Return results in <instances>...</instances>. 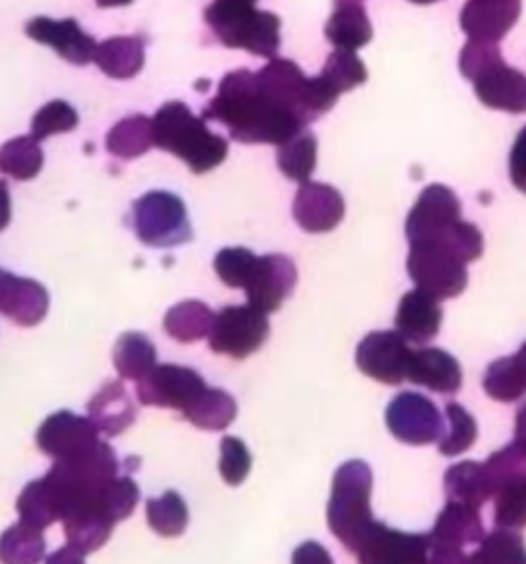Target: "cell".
Listing matches in <instances>:
<instances>
[{
	"label": "cell",
	"instance_id": "1",
	"mask_svg": "<svg viewBox=\"0 0 526 564\" xmlns=\"http://www.w3.org/2000/svg\"><path fill=\"white\" fill-rule=\"evenodd\" d=\"M202 119L222 123L240 143L280 145L306 130V123L275 99L249 68L227 73L213 99L207 101Z\"/></svg>",
	"mask_w": 526,
	"mask_h": 564
},
{
	"label": "cell",
	"instance_id": "2",
	"mask_svg": "<svg viewBox=\"0 0 526 564\" xmlns=\"http://www.w3.org/2000/svg\"><path fill=\"white\" fill-rule=\"evenodd\" d=\"M152 141L156 148L185 161L194 174L218 167L229 152L224 137L211 132L205 119L196 117L183 101H167L154 112Z\"/></svg>",
	"mask_w": 526,
	"mask_h": 564
},
{
	"label": "cell",
	"instance_id": "3",
	"mask_svg": "<svg viewBox=\"0 0 526 564\" xmlns=\"http://www.w3.org/2000/svg\"><path fill=\"white\" fill-rule=\"evenodd\" d=\"M205 22L216 40L229 48H242L260 57H277L280 18L244 0H213L205 9Z\"/></svg>",
	"mask_w": 526,
	"mask_h": 564
},
{
	"label": "cell",
	"instance_id": "4",
	"mask_svg": "<svg viewBox=\"0 0 526 564\" xmlns=\"http://www.w3.org/2000/svg\"><path fill=\"white\" fill-rule=\"evenodd\" d=\"M370 494L372 469L365 460L352 458L337 467L326 507V520L332 535L352 553L365 529L374 522Z\"/></svg>",
	"mask_w": 526,
	"mask_h": 564
},
{
	"label": "cell",
	"instance_id": "5",
	"mask_svg": "<svg viewBox=\"0 0 526 564\" xmlns=\"http://www.w3.org/2000/svg\"><path fill=\"white\" fill-rule=\"evenodd\" d=\"M117 469L119 463L112 447L103 441H97L95 445L73 456L57 458L46 471L44 480L55 494L59 511L64 513L73 505L95 500L101 489L117 476Z\"/></svg>",
	"mask_w": 526,
	"mask_h": 564
},
{
	"label": "cell",
	"instance_id": "6",
	"mask_svg": "<svg viewBox=\"0 0 526 564\" xmlns=\"http://www.w3.org/2000/svg\"><path fill=\"white\" fill-rule=\"evenodd\" d=\"M132 227L147 247H176L191 240V225L185 203L163 189L143 194L132 203Z\"/></svg>",
	"mask_w": 526,
	"mask_h": 564
},
{
	"label": "cell",
	"instance_id": "7",
	"mask_svg": "<svg viewBox=\"0 0 526 564\" xmlns=\"http://www.w3.org/2000/svg\"><path fill=\"white\" fill-rule=\"evenodd\" d=\"M407 273L416 289L440 300L456 297L467 286V262L438 242H412Z\"/></svg>",
	"mask_w": 526,
	"mask_h": 564
},
{
	"label": "cell",
	"instance_id": "8",
	"mask_svg": "<svg viewBox=\"0 0 526 564\" xmlns=\"http://www.w3.org/2000/svg\"><path fill=\"white\" fill-rule=\"evenodd\" d=\"M271 330L266 313L251 304L224 306L213 315L209 330V348L218 355L244 359L260 350Z\"/></svg>",
	"mask_w": 526,
	"mask_h": 564
},
{
	"label": "cell",
	"instance_id": "9",
	"mask_svg": "<svg viewBox=\"0 0 526 564\" xmlns=\"http://www.w3.org/2000/svg\"><path fill=\"white\" fill-rule=\"evenodd\" d=\"M385 423L394 438L407 445H429L445 432L436 403L418 392H398L385 410Z\"/></svg>",
	"mask_w": 526,
	"mask_h": 564
},
{
	"label": "cell",
	"instance_id": "10",
	"mask_svg": "<svg viewBox=\"0 0 526 564\" xmlns=\"http://www.w3.org/2000/svg\"><path fill=\"white\" fill-rule=\"evenodd\" d=\"M359 564H425L427 533H407L372 522L354 549Z\"/></svg>",
	"mask_w": 526,
	"mask_h": 564
},
{
	"label": "cell",
	"instance_id": "11",
	"mask_svg": "<svg viewBox=\"0 0 526 564\" xmlns=\"http://www.w3.org/2000/svg\"><path fill=\"white\" fill-rule=\"evenodd\" d=\"M205 388V379L194 368L161 364L136 381V397L143 405L183 412Z\"/></svg>",
	"mask_w": 526,
	"mask_h": 564
},
{
	"label": "cell",
	"instance_id": "12",
	"mask_svg": "<svg viewBox=\"0 0 526 564\" xmlns=\"http://www.w3.org/2000/svg\"><path fill=\"white\" fill-rule=\"evenodd\" d=\"M412 348L396 330H372L357 346V368L374 381L398 386L407 379Z\"/></svg>",
	"mask_w": 526,
	"mask_h": 564
},
{
	"label": "cell",
	"instance_id": "13",
	"mask_svg": "<svg viewBox=\"0 0 526 564\" xmlns=\"http://www.w3.org/2000/svg\"><path fill=\"white\" fill-rule=\"evenodd\" d=\"M295 282V262L284 253H266L257 256L255 267L242 289L251 306L260 308L262 313H275L291 295Z\"/></svg>",
	"mask_w": 526,
	"mask_h": 564
},
{
	"label": "cell",
	"instance_id": "14",
	"mask_svg": "<svg viewBox=\"0 0 526 564\" xmlns=\"http://www.w3.org/2000/svg\"><path fill=\"white\" fill-rule=\"evenodd\" d=\"M24 31L31 40L51 46L62 59L75 66H84L95 57L97 42L77 24L75 18L53 20L46 15H37L26 22Z\"/></svg>",
	"mask_w": 526,
	"mask_h": 564
},
{
	"label": "cell",
	"instance_id": "15",
	"mask_svg": "<svg viewBox=\"0 0 526 564\" xmlns=\"http://www.w3.org/2000/svg\"><path fill=\"white\" fill-rule=\"evenodd\" d=\"M460 200L453 194V189H449L447 185L434 183L427 185L414 207L407 214L405 220V236L409 242L436 236L438 231H442L447 225L456 223L460 218Z\"/></svg>",
	"mask_w": 526,
	"mask_h": 564
},
{
	"label": "cell",
	"instance_id": "16",
	"mask_svg": "<svg viewBox=\"0 0 526 564\" xmlns=\"http://www.w3.org/2000/svg\"><path fill=\"white\" fill-rule=\"evenodd\" d=\"M97 434L99 432L88 416L59 410L42 421L35 432V443L46 456H53L57 460L95 445L99 441Z\"/></svg>",
	"mask_w": 526,
	"mask_h": 564
},
{
	"label": "cell",
	"instance_id": "17",
	"mask_svg": "<svg viewBox=\"0 0 526 564\" xmlns=\"http://www.w3.org/2000/svg\"><path fill=\"white\" fill-rule=\"evenodd\" d=\"M343 214L346 203L337 187L317 181L299 183V189L293 200V218L304 231H330L343 220Z\"/></svg>",
	"mask_w": 526,
	"mask_h": 564
},
{
	"label": "cell",
	"instance_id": "18",
	"mask_svg": "<svg viewBox=\"0 0 526 564\" xmlns=\"http://www.w3.org/2000/svg\"><path fill=\"white\" fill-rule=\"evenodd\" d=\"M522 0H467L460 11V29L469 40L500 42L517 22Z\"/></svg>",
	"mask_w": 526,
	"mask_h": 564
},
{
	"label": "cell",
	"instance_id": "19",
	"mask_svg": "<svg viewBox=\"0 0 526 564\" xmlns=\"http://www.w3.org/2000/svg\"><path fill=\"white\" fill-rule=\"evenodd\" d=\"M475 97L493 108L513 115L526 112V75L508 66L504 59L493 64L473 82Z\"/></svg>",
	"mask_w": 526,
	"mask_h": 564
},
{
	"label": "cell",
	"instance_id": "20",
	"mask_svg": "<svg viewBox=\"0 0 526 564\" xmlns=\"http://www.w3.org/2000/svg\"><path fill=\"white\" fill-rule=\"evenodd\" d=\"M48 311L46 289L29 278H18L9 271L0 275V313L18 326H35Z\"/></svg>",
	"mask_w": 526,
	"mask_h": 564
},
{
	"label": "cell",
	"instance_id": "21",
	"mask_svg": "<svg viewBox=\"0 0 526 564\" xmlns=\"http://www.w3.org/2000/svg\"><path fill=\"white\" fill-rule=\"evenodd\" d=\"M442 322V308L436 297L427 295L420 289L407 291L396 308V333L412 344H427L431 341Z\"/></svg>",
	"mask_w": 526,
	"mask_h": 564
},
{
	"label": "cell",
	"instance_id": "22",
	"mask_svg": "<svg viewBox=\"0 0 526 564\" xmlns=\"http://www.w3.org/2000/svg\"><path fill=\"white\" fill-rule=\"evenodd\" d=\"M407 381L440 394H456L462 386V368L458 359L442 348H418L412 350Z\"/></svg>",
	"mask_w": 526,
	"mask_h": 564
},
{
	"label": "cell",
	"instance_id": "23",
	"mask_svg": "<svg viewBox=\"0 0 526 564\" xmlns=\"http://www.w3.org/2000/svg\"><path fill=\"white\" fill-rule=\"evenodd\" d=\"M64 535L73 549L79 553H92L106 544L114 522L106 516L99 505V496L90 502L68 507L62 518Z\"/></svg>",
	"mask_w": 526,
	"mask_h": 564
},
{
	"label": "cell",
	"instance_id": "24",
	"mask_svg": "<svg viewBox=\"0 0 526 564\" xmlns=\"http://www.w3.org/2000/svg\"><path fill=\"white\" fill-rule=\"evenodd\" d=\"M90 423L106 436H117L136 419V408L119 381H108L86 405Z\"/></svg>",
	"mask_w": 526,
	"mask_h": 564
},
{
	"label": "cell",
	"instance_id": "25",
	"mask_svg": "<svg viewBox=\"0 0 526 564\" xmlns=\"http://www.w3.org/2000/svg\"><path fill=\"white\" fill-rule=\"evenodd\" d=\"M326 40L346 51H357L372 40V24L359 0H335L326 22Z\"/></svg>",
	"mask_w": 526,
	"mask_h": 564
},
{
	"label": "cell",
	"instance_id": "26",
	"mask_svg": "<svg viewBox=\"0 0 526 564\" xmlns=\"http://www.w3.org/2000/svg\"><path fill=\"white\" fill-rule=\"evenodd\" d=\"M92 62L114 79L134 77L145 62V40L139 35L110 37L95 48Z\"/></svg>",
	"mask_w": 526,
	"mask_h": 564
},
{
	"label": "cell",
	"instance_id": "27",
	"mask_svg": "<svg viewBox=\"0 0 526 564\" xmlns=\"http://www.w3.org/2000/svg\"><path fill=\"white\" fill-rule=\"evenodd\" d=\"M431 535L440 538L447 544L453 546H464V544H475L484 538V524H482V516L480 509L464 505V502H456V500H447V505L442 507V511L438 513Z\"/></svg>",
	"mask_w": 526,
	"mask_h": 564
},
{
	"label": "cell",
	"instance_id": "28",
	"mask_svg": "<svg viewBox=\"0 0 526 564\" xmlns=\"http://www.w3.org/2000/svg\"><path fill=\"white\" fill-rule=\"evenodd\" d=\"M445 496L447 500L464 502L480 509L493 496V489L489 485L482 463L462 460L451 465L445 471Z\"/></svg>",
	"mask_w": 526,
	"mask_h": 564
},
{
	"label": "cell",
	"instance_id": "29",
	"mask_svg": "<svg viewBox=\"0 0 526 564\" xmlns=\"http://www.w3.org/2000/svg\"><path fill=\"white\" fill-rule=\"evenodd\" d=\"M211 324H213V313L200 300H183L174 304L163 317L165 333L172 339L183 344L207 337L211 330Z\"/></svg>",
	"mask_w": 526,
	"mask_h": 564
},
{
	"label": "cell",
	"instance_id": "30",
	"mask_svg": "<svg viewBox=\"0 0 526 564\" xmlns=\"http://www.w3.org/2000/svg\"><path fill=\"white\" fill-rule=\"evenodd\" d=\"M238 414V405L227 390L205 388L185 410L183 416L200 430H224Z\"/></svg>",
	"mask_w": 526,
	"mask_h": 564
},
{
	"label": "cell",
	"instance_id": "31",
	"mask_svg": "<svg viewBox=\"0 0 526 564\" xmlns=\"http://www.w3.org/2000/svg\"><path fill=\"white\" fill-rule=\"evenodd\" d=\"M112 361L121 379L139 381L156 366V348L147 335L130 330L117 339Z\"/></svg>",
	"mask_w": 526,
	"mask_h": 564
},
{
	"label": "cell",
	"instance_id": "32",
	"mask_svg": "<svg viewBox=\"0 0 526 564\" xmlns=\"http://www.w3.org/2000/svg\"><path fill=\"white\" fill-rule=\"evenodd\" d=\"M462 564H526V544L515 529H495L484 533L480 546L464 555Z\"/></svg>",
	"mask_w": 526,
	"mask_h": 564
},
{
	"label": "cell",
	"instance_id": "33",
	"mask_svg": "<svg viewBox=\"0 0 526 564\" xmlns=\"http://www.w3.org/2000/svg\"><path fill=\"white\" fill-rule=\"evenodd\" d=\"M152 145V119L145 115H130L117 121L106 137L108 152L119 159H136Z\"/></svg>",
	"mask_w": 526,
	"mask_h": 564
},
{
	"label": "cell",
	"instance_id": "34",
	"mask_svg": "<svg viewBox=\"0 0 526 564\" xmlns=\"http://www.w3.org/2000/svg\"><path fill=\"white\" fill-rule=\"evenodd\" d=\"M317 163V137L306 128L277 145V167L297 183L310 181Z\"/></svg>",
	"mask_w": 526,
	"mask_h": 564
},
{
	"label": "cell",
	"instance_id": "35",
	"mask_svg": "<svg viewBox=\"0 0 526 564\" xmlns=\"http://www.w3.org/2000/svg\"><path fill=\"white\" fill-rule=\"evenodd\" d=\"M44 549L42 529L20 520L0 535V564H37L44 557Z\"/></svg>",
	"mask_w": 526,
	"mask_h": 564
},
{
	"label": "cell",
	"instance_id": "36",
	"mask_svg": "<svg viewBox=\"0 0 526 564\" xmlns=\"http://www.w3.org/2000/svg\"><path fill=\"white\" fill-rule=\"evenodd\" d=\"M15 509L22 522L35 527V529H46L53 522L59 520V502L55 498V494L51 491V487L46 485L44 476L37 480H31L22 494L15 500Z\"/></svg>",
	"mask_w": 526,
	"mask_h": 564
},
{
	"label": "cell",
	"instance_id": "37",
	"mask_svg": "<svg viewBox=\"0 0 526 564\" xmlns=\"http://www.w3.org/2000/svg\"><path fill=\"white\" fill-rule=\"evenodd\" d=\"M44 163V154L40 148V141L31 134L9 139L0 148V172L7 176H13L18 181L33 178Z\"/></svg>",
	"mask_w": 526,
	"mask_h": 564
},
{
	"label": "cell",
	"instance_id": "38",
	"mask_svg": "<svg viewBox=\"0 0 526 564\" xmlns=\"http://www.w3.org/2000/svg\"><path fill=\"white\" fill-rule=\"evenodd\" d=\"M482 388L491 399L511 403V401H517L526 394V377L522 375L515 357L506 355V357L495 359L486 368L484 379H482Z\"/></svg>",
	"mask_w": 526,
	"mask_h": 564
},
{
	"label": "cell",
	"instance_id": "39",
	"mask_svg": "<svg viewBox=\"0 0 526 564\" xmlns=\"http://www.w3.org/2000/svg\"><path fill=\"white\" fill-rule=\"evenodd\" d=\"M145 518L147 524L163 538H176L185 531L189 511L180 494L165 491L158 498H150L145 502Z\"/></svg>",
	"mask_w": 526,
	"mask_h": 564
},
{
	"label": "cell",
	"instance_id": "40",
	"mask_svg": "<svg viewBox=\"0 0 526 564\" xmlns=\"http://www.w3.org/2000/svg\"><path fill=\"white\" fill-rule=\"evenodd\" d=\"M484 474L493 489V496L504 489L506 485L526 480V449L515 441L504 445L502 449L493 452L484 463Z\"/></svg>",
	"mask_w": 526,
	"mask_h": 564
},
{
	"label": "cell",
	"instance_id": "41",
	"mask_svg": "<svg viewBox=\"0 0 526 564\" xmlns=\"http://www.w3.org/2000/svg\"><path fill=\"white\" fill-rule=\"evenodd\" d=\"M319 77H321L337 95H341V93H348V90H352L354 86L363 84L365 77H368V70H365V64L357 57L354 51L335 48V51L328 55V59H326V64H324Z\"/></svg>",
	"mask_w": 526,
	"mask_h": 564
},
{
	"label": "cell",
	"instance_id": "42",
	"mask_svg": "<svg viewBox=\"0 0 526 564\" xmlns=\"http://www.w3.org/2000/svg\"><path fill=\"white\" fill-rule=\"evenodd\" d=\"M445 419H447V427H445L442 436L438 438L440 454L456 456V454L469 449L478 436L475 419L460 403H453V401L447 403Z\"/></svg>",
	"mask_w": 526,
	"mask_h": 564
},
{
	"label": "cell",
	"instance_id": "43",
	"mask_svg": "<svg viewBox=\"0 0 526 564\" xmlns=\"http://www.w3.org/2000/svg\"><path fill=\"white\" fill-rule=\"evenodd\" d=\"M79 117L75 112V108L64 101V99H53L48 104H44L31 119V137L42 141L51 134H59V132H68L77 126Z\"/></svg>",
	"mask_w": 526,
	"mask_h": 564
},
{
	"label": "cell",
	"instance_id": "44",
	"mask_svg": "<svg viewBox=\"0 0 526 564\" xmlns=\"http://www.w3.org/2000/svg\"><path fill=\"white\" fill-rule=\"evenodd\" d=\"M257 256L246 247H224L213 258L216 275L231 289H242L255 267Z\"/></svg>",
	"mask_w": 526,
	"mask_h": 564
},
{
	"label": "cell",
	"instance_id": "45",
	"mask_svg": "<svg viewBox=\"0 0 526 564\" xmlns=\"http://www.w3.org/2000/svg\"><path fill=\"white\" fill-rule=\"evenodd\" d=\"M139 502V487L130 476H114L99 494V505L106 516L117 524L125 520Z\"/></svg>",
	"mask_w": 526,
	"mask_h": 564
},
{
	"label": "cell",
	"instance_id": "46",
	"mask_svg": "<svg viewBox=\"0 0 526 564\" xmlns=\"http://www.w3.org/2000/svg\"><path fill=\"white\" fill-rule=\"evenodd\" d=\"M495 524L500 529H524L526 527V480L506 485L495 494Z\"/></svg>",
	"mask_w": 526,
	"mask_h": 564
},
{
	"label": "cell",
	"instance_id": "47",
	"mask_svg": "<svg viewBox=\"0 0 526 564\" xmlns=\"http://www.w3.org/2000/svg\"><path fill=\"white\" fill-rule=\"evenodd\" d=\"M220 476L227 485H240L251 469V454L238 436H224L220 441V463H218Z\"/></svg>",
	"mask_w": 526,
	"mask_h": 564
},
{
	"label": "cell",
	"instance_id": "48",
	"mask_svg": "<svg viewBox=\"0 0 526 564\" xmlns=\"http://www.w3.org/2000/svg\"><path fill=\"white\" fill-rule=\"evenodd\" d=\"M502 59V53L495 42L469 40L460 51V73L469 82H475L484 70Z\"/></svg>",
	"mask_w": 526,
	"mask_h": 564
},
{
	"label": "cell",
	"instance_id": "49",
	"mask_svg": "<svg viewBox=\"0 0 526 564\" xmlns=\"http://www.w3.org/2000/svg\"><path fill=\"white\" fill-rule=\"evenodd\" d=\"M508 176L515 189L526 194V126L517 132L508 154Z\"/></svg>",
	"mask_w": 526,
	"mask_h": 564
},
{
	"label": "cell",
	"instance_id": "50",
	"mask_svg": "<svg viewBox=\"0 0 526 564\" xmlns=\"http://www.w3.org/2000/svg\"><path fill=\"white\" fill-rule=\"evenodd\" d=\"M464 551L460 546L447 544L440 538L427 533V557L425 564H462Z\"/></svg>",
	"mask_w": 526,
	"mask_h": 564
},
{
	"label": "cell",
	"instance_id": "51",
	"mask_svg": "<svg viewBox=\"0 0 526 564\" xmlns=\"http://www.w3.org/2000/svg\"><path fill=\"white\" fill-rule=\"evenodd\" d=\"M293 564H335L330 553L315 540H308V542H302L295 551H293V557H291Z\"/></svg>",
	"mask_w": 526,
	"mask_h": 564
},
{
	"label": "cell",
	"instance_id": "52",
	"mask_svg": "<svg viewBox=\"0 0 526 564\" xmlns=\"http://www.w3.org/2000/svg\"><path fill=\"white\" fill-rule=\"evenodd\" d=\"M44 564H86V562H84V553H79L77 549H73L68 544V546H62L55 553H51Z\"/></svg>",
	"mask_w": 526,
	"mask_h": 564
},
{
	"label": "cell",
	"instance_id": "53",
	"mask_svg": "<svg viewBox=\"0 0 526 564\" xmlns=\"http://www.w3.org/2000/svg\"><path fill=\"white\" fill-rule=\"evenodd\" d=\"M11 220V198L7 181H0V229H4Z\"/></svg>",
	"mask_w": 526,
	"mask_h": 564
},
{
	"label": "cell",
	"instance_id": "54",
	"mask_svg": "<svg viewBox=\"0 0 526 564\" xmlns=\"http://www.w3.org/2000/svg\"><path fill=\"white\" fill-rule=\"evenodd\" d=\"M515 443L526 449V401L515 412Z\"/></svg>",
	"mask_w": 526,
	"mask_h": 564
},
{
	"label": "cell",
	"instance_id": "55",
	"mask_svg": "<svg viewBox=\"0 0 526 564\" xmlns=\"http://www.w3.org/2000/svg\"><path fill=\"white\" fill-rule=\"evenodd\" d=\"M513 357H515V361H517V366H519L522 375L526 377V341L519 346V350H517Z\"/></svg>",
	"mask_w": 526,
	"mask_h": 564
},
{
	"label": "cell",
	"instance_id": "56",
	"mask_svg": "<svg viewBox=\"0 0 526 564\" xmlns=\"http://www.w3.org/2000/svg\"><path fill=\"white\" fill-rule=\"evenodd\" d=\"M97 7H123V4H130L132 0H95Z\"/></svg>",
	"mask_w": 526,
	"mask_h": 564
},
{
	"label": "cell",
	"instance_id": "57",
	"mask_svg": "<svg viewBox=\"0 0 526 564\" xmlns=\"http://www.w3.org/2000/svg\"><path fill=\"white\" fill-rule=\"evenodd\" d=\"M412 2H416V4H431V2H438V0H412Z\"/></svg>",
	"mask_w": 526,
	"mask_h": 564
},
{
	"label": "cell",
	"instance_id": "58",
	"mask_svg": "<svg viewBox=\"0 0 526 564\" xmlns=\"http://www.w3.org/2000/svg\"><path fill=\"white\" fill-rule=\"evenodd\" d=\"M244 2H255V0H244Z\"/></svg>",
	"mask_w": 526,
	"mask_h": 564
},
{
	"label": "cell",
	"instance_id": "59",
	"mask_svg": "<svg viewBox=\"0 0 526 564\" xmlns=\"http://www.w3.org/2000/svg\"><path fill=\"white\" fill-rule=\"evenodd\" d=\"M0 275H2V269H0Z\"/></svg>",
	"mask_w": 526,
	"mask_h": 564
}]
</instances>
